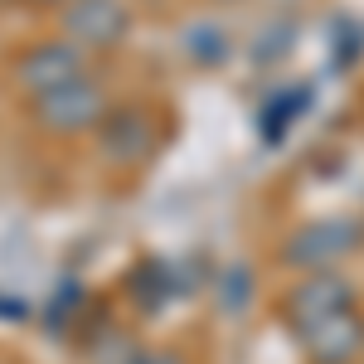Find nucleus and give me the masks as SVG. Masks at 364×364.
I'll return each instance as SVG.
<instances>
[{
    "label": "nucleus",
    "instance_id": "2",
    "mask_svg": "<svg viewBox=\"0 0 364 364\" xmlns=\"http://www.w3.org/2000/svg\"><path fill=\"white\" fill-rule=\"evenodd\" d=\"M92 146L102 156V166L112 170H141L151 166L166 146V127L151 102H112V112L102 117V127L92 132Z\"/></svg>",
    "mask_w": 364,
    "mask_h": 364
},
{
    "label": "nucleus",
    "instance_id": "5",
    "mask_svg": "<svg viewBox=\"0 0 364 364\" xmlns=\"http://www.w3.org/2000/svg\"><path fill=\"white\" fill-rule=\"evenodd\" d=\"M355 296H360V291H355V282L345 277L340 267L301 272V277L282 291L277 316H282V326L296 336V331H306L311 321H321V316H336V311H345V306H360Z\"/></svg>",
    "mask_w": 364,
    "mask_h": 364
},
{
    "label": "nucleus",
    "instance_id": "4",
    "mask_svg": "<svg viewBox=\"0 0 364 364\" xmlns=\"http://www.w3.org/2000/svg\"><path fill=\"white\" fill-rule=\"evenodd\" d=\"M10 78H15V87H20L25 97L54 92V87H63V83L87 78V49L73 44L68 34H58V39H34V44H25L20 54L10 58Z\"/></svg>",
    "mask_w": 364,
    "mask_h": 364
},
{
    "label": "nucleus",
    "instance_id": "9",
    "mask_svg": "<svg viewBox=\"0 0 364 364\" xmlns=\"http://www.w3.org/2000/svg\"><path fill=\"white\" fill-rule=\"evenodd\" d=\"M117 364H195L185 350H127Z\"/></svg>",
    "mask_w": 364,
    "mask_h": 364
},
{
    "label": "nucleus",
    "instance_id": "1",
    "mask_svg": "<svg viewBox=\"0 0 364 364\" xmlns=\"http://www.w3.org/2000/svg\"><path fill=\"white\" fill-rule=\"evenodd\" d=\"M360 248H364V219H355V214H321V219L296 224L282 238L277 262L291 267V272H326V267L350 262Z\"/></svg>",
    "mask_w": 364,
    "mask_h": 364
},
{
    "label": "nucleus",
    "instance_id": "3",
    "mask_svg": "<svg viewBox=\"0 0 364 364\" xmlns=\"http://www.w3.org/2000/svg\"><path fill=\"white\" fill-rule=\"evenodd\" d=\"M107 112H112V97L92 73L78 78V83L54 87V92L29 97V122L49 136H92Z\"/></svg>",
    "mask_w": 364,
    "mask_h": 364
},
{
    "label": "nucleus",
    "instance_id": "6",
    "mask_svg": "<svg viewBox=\"0 0 364 364\" xmlns=\"http://www.w3.org/2000/svg\"><path fill=\"white\" fill-rule=\"evenodd\" d=\"M132 25H136V15H132L127 0H68L58 10V34H68L73 44H83L87 54L127 44Z\"/></svg>",
    "mask_w": 364,
    "mask_h": 364
},
{
    "label": "nucleus",
    "instance_id": "10",
    "mask_svg": "<svg viewBox=\"0 0 364 364\" xmlns=\"http://www.w3.org/2000/svg\"><path fill=\"white\" fill-rule=\"evenodd\" d=\"M25 5H39V10H63L68 0H25Z\"/></svg>",
    "mask_w": 364,
    "mask_h": 364
},
{
    "label": "nucleus",
    "instance_id": "8",
    "mask_svg": "<svg viewBox=\"0 0 364 364\" xmlns=\"http://www.w3.org/2000/svg\"><path fill=\"white\" fill-rule=\"evenodd\" d=\"M185 49H190L195 63L214 68V63H224V54H228V34L214 25V20H204V25H195L190 34H185Z\"/></svg>",
    "mask_w": 364,
    "mask_h": 364
},
{
    "label": "nucleus",
    "instance_id": "11",
    "mask_svg": "<svg viewBox=\"0 0 364 364\" xmlns=\"http://www.w3.org/2000/svg\"><path fill=\"white\" fill-rule=\"evenodd\" d=\"M360 364H364V360H360Z\"/></svg>",
    "mask_w": 364,
    "mask_h": 364
},
{
    "label": "nucleus",
    "instance_id": "7",
    "mask_svg": "<svg viewBox=\"0 0 364 364\" xmlns=\"http://www.w3.org/2000/svg\"><path fill=\"white\" fill-rule=\"evenodd\" d=\"M296 345L306 364H360L364 360V311L345 306L336 316L311 321L306 331H296Z\"/></svg>",
    "mask_w": 364,
    "mask_h": 364
}]
</instances>
